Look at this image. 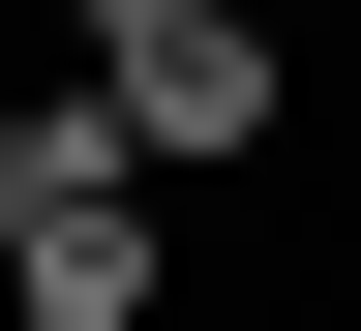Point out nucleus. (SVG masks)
Returning <instances> with one entry per match:
<instances>
[{
	"instance_id": "f257e3e1",
	"label": "nucleus",
	"mask_w": 361,
	"mask_h": 331,
	"mask_svg": "<svg viewBox=\"0 0 361 331\" xmlns=\"http://www.w3.org/2000/svg\"><path fill=\"white\" fill-rule=\"evenodd\" d=\"M90 90L151 121V181L180 151H271V30H241V0H90Z\"/></svg>"
},
{
	"instance_id": "f03ea898",
	"label": "nucleus",
	"mask_w": 361,
	"mask_h": 331,
	"mask_svg": "<svg viewBox=\"0 0 361 331\" xmlns=\"http://www.w3.org/2000/svg\"><path fill=\"white\" fill-rule=\"evenodd\" d=\"M0 271H30V331H121V301H151V181H61V211H30V241H0Z\"/></svg>"
},
{
	"instance_id": "7ed1b4c3",
	"label": "nucleus",
	"mask_w": 361,
	"mask_h": 331,
	"mask_svg": "<svg viewBox=\"0 0 361 331\" xmlns=\"http://www.w3.org/2000/svg\"><path fill=\"white\" fill-rule=\"evenodd\" d=\"M61 181H151V121H121V90H90V61H61V90H0V241H30Z\"/></svg>"
}]
</instances>
